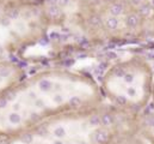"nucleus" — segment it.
Here are the masks:
<instances>
[{"mask_svg":"<svg viewBox=\"0 0 154 144\" xmlns=\"http://www.w3.org/2000/svg\"><path fill=\"white\" fill-rule=\"evenodd\" d=\"M14 70L12 67L0 65V90L3 89V86L6 83H10L12 81V78L14 77Z\"/></svg>","mask_w":154,"mask_h":144,"instance_id":"1","label":"nucleus"},{"mask_svg":"<svg viewBox=\"0 0 154 144\" xmlns=\"http://www.w3.org/2000/svg\"><path fill=\"white\" fill-rule=\"evenodd\" d=\"M44 0H0V3L12 5H42Z\"/></svg>","mask_w":154,"mask_h":144,"instance_id":"2","label":"nucleus"}]
</instances>
